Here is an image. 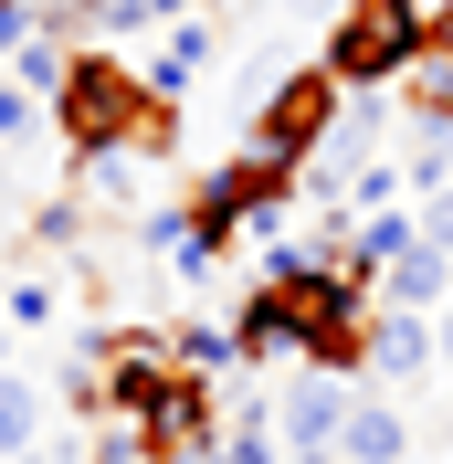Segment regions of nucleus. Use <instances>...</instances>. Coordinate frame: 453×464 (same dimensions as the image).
I'll return each mask as SVG.
<instances>
[{
  "mask_svg": "<svg viewBox=\"0 0 453 464\" xmlns=\"http://www.w3.org/2000/svg\"><path fill=\"white\" fill-rule=\"evenodd\" d=\"M53 138H63L74 169H95V159H169V148H179V116L138 85L127 53L85 43L74 74H63V95H53Z\"/></svg>",
  "mask_w": 453,
  "mask_h": 464,
  "instance_id": "obj_1",
  "label": "nucleus"
},
{
  "mask_svg": "<svg viewBox=\"0 0 453 464\" xmlns=\"http://www.w3.org/2000/svg\"><path fill=\"white\" fill-rule=\"evenodd\" d=\"M422 53H432V11H422V0H338L316 63H327L348 95H369V85H400Z\"/></svg>",
  "mask_w": 453,
  "mask_h": 464,
  "instance_id": "obj_2",
  "label": "nucleus"
},
{
  "mask_svg": "<svg viewBox=\"0 0 453 464\" xmlns=\"http://www.w3.org/2000/svg\"><path fill=\"white\" fill-rule=\"evenodd\" d=\"M338 116H348V85L327 74V63H295V74H275V85H264L254 127H243V148L306 179V159H316L327 138H338Z\"/></svg>",
  "mask_w": 453,
  "mask_h": 464,
  "instance_id": "obj_3",
  "label": "nucleus"
},
{
  "mask_svg": "<svg viewBox=\"0 0 453 464\" xmlns=\"http://www.w3.org/2000/svg\"><path fill=\"white\" fill-rule=\"evenodd\" d=\"M127 433H138L148 464H200V454L222 464V401H211V380H200V370H179L169 391H159V401L127 422Z\"/></svg>",
  "mask_w": 453,
  "mask_h": 464,
  "instance_id": "obj_4",
  "label": "nucleus"
},
{
  "mask_svg": "<svg viewBox=\"0 0 453 464\" xmlns=\"http://www.w3.org/2000/svg\"><path fill=\"white\" fill-rule=\"evenodd\" d=\"M348 411H359V391H348V380H327V370H295V380L275 391V443H284V454H338Z\"/></svg>",
  "mask_w": 453,
  "mask_h": 464,
  "instance_id": "obj_5",
  "label": "nucleus"
},
{
  "mask_svg": "<svg viewBox=\"0 0 453 464\" xmlns=\"http://www.w3.org/2000/svg\"><path fill=\"white\" fill-rule=\"evenodd\" d=\"M443 359H432V317H390L380 306V327H369V380L380 391H411V380H432Z\"/></svg>",
  "mask_w": 453,
  "mask_h": 464,
  "instance_id": "obj_6",
  "label": "nucleus"
},
{
  "mask_svg": "<svg viewBox=\"0 0 453 464\" xmlns=\"http://www.w3.org/2000/svg\"><path fill=\"white\" fill-rule=\"evenodd\" d=\"M211 53H222V32H211V22H169V43L138 63V85L159 95V106H179V95H190V74H211Z\"/></svg>",
  "mask_w": 453,
  "mask_h": 464,
  "instance_id": "obj_7",
  "label": "nucleus"
},
{
  "mask_svg": "<svg viewBox=\"0 0 453 464\" xmlns=\"http://www.w3.org/2000/svg\"><path fill=\"white\" fill-rule=\"evenodd\" d=\"M400 454H411V411L359 391V411H348V433H338V464H400Z\"/></svg>",
  "mask_w": 453,
  "mask_h": 464,
  "instance_id": "obj_8",
  "label": "nucleus"
},
{
  "mask_svg": "<svg viewBox=\"0 0 453 464\" xmlns=\"http://www.w3.org/2000/svg\"><path fill=\"white\" fill-rule=\"evenodd\" d=\"M443 285H453V264L432 254V243H411V254L380 275V306H390V317H443Z\"/></svg>",
  "mask_w": 453,
  "mask_h": 464,
  "instance_id": "obj_9",
  "label": "nucleus"
},
{
  "mask_svg": "<svg viewBox=\"0 0 453 464\" xmlns=\"http://www.w3.org/2000/svg\"><path fill=\"white\" fill-rule=\"evenodd\" d=\"M43 454V391H32V370H0V464Z\"/></svg>",
  "mask_w": 453,
  "mask_h": 464,
  "instance_id": "obj_10",
  "label": "nucleus"
},
{
  "mask_svg": "<svg viewBox=\"0 0 453 464\" xmlns=\"http://www.w3.org/2000/svg\"><path fill=\"white\" fill-rule=\"evenodd\" d=\"M411 116H422V138H453V43L411 63Z\"/></svg>",
  "mask_w": 453,
  "mask_h": 464,
  "instance_id": "obj_11",
  "label": "nucleus"
},
{
  "mask_svg": "<svg viewBox=\"0 0 453 464\" xmlns=\"http://www.w3.org/2000/svg\"><path fill=\"white\" fill-rule=\"evenodd\" d=\"M0 317H11V338H32V327H53V317H63L53 275H11V285H0Z\"/></svg>",
  "mask_w": 453,
  "mask_h": 464,
  "instance_id": "obj_12",
  "label": "nucleus"
},
{
  "mask_svg": "<svg viewBox=\"0 0 453 464\" xmlns=\"http://www.w3.org/2000/svg\"><path fill=\"white\" fill-rule=\"evenodd\" d=\"M179 359H190L200 380H222V370H243V348H232V327H200V317H179Z\"/></svg>",
  "mask_w": 453,
  "mask_h": 464,
  "instance_id": "obj_13",
  "label": "nucleus"
},
{
  "mask_svg": "<svg viewBox=\"0 0 453 464\" xmlns=\"http://www.w3.org/2000/svg\"><path fill=\"white\" fill-rule=\"evenodd\" d=\"M138 243H148V254H169V264H190V201H148V211H138Z\"/></svg>",
  "mask_w": 453,
  "mask_h": 464,
  "instance_id": "obj_14",
  "label": "nucleus"
},
{
  "mask_svg": "<svg viewBox=\"0 0 453 464\" xmlns=\"http://www.w3.org/2000/svg\"><path fill=\"white\" fill-rule=\"evenodd\" d=\"M400 179H411V169H390V159H369V169L348 179V201H359V211H400Z\"/></svg>",
  "mask_w": 453,
  "mask_h": 464,
  "instance_id": "obj_15",
  "label": "nucleus"
},
{
  "mask_svg": "<svg viewBox=\"0 0 453 464\" xmlns=\"http://www.w3.org/2000/svg\"><path fill=\"white\" fill-rule=\"evenodd\" d=\"M422 243L453 264V190H432V201H422Z\"/></svg>",
  "mask_w": 453,
  "mask_h": 464,
  "instance_id": "obj_16",
  "label": "nucleus"
},
{
  "mask_svg": "<svg viewBox=\"0 0 453 464\" xmlns=\"http://www.w3.org/2000/svg\"><path fill=\"white\" fill-rule=\"evenodd\" d=\"M32 127H43V116H32V95L0 74V138H32Z\"/></svg>",
  "mask_w": 453,
  "mask_h": 464,
  "instance_id": "obj_17",
  "label": "nucleus"
},
{
  "mask_svg": "<svg viewBox=\"0 0 453 464\" xmlns=\"http://www.w3.org/2000/svg\"><path fill=\"white\" fill-rule=\"evenodd\" d=\"M432 359H443V370H453V306H443V317H432Z\"/></svg>",
  "mask_w": 453,
  "mask_h": 464,
  "instance_id": "obj_18",
  "label": "nucleus"
},
{
  "mask_svg": "<svg viewBox=\"0 0 453 464\" xmlns=\"http://www.w3.org/2000/svg\"><path fill=\"white\" fill-rule=\"evenodd\" d=\"M0 370H11V317H0Z\"/></svg>",
  "mask_w": 453,
  "mask_h": 464,
  "instance_id": "obj_19",
  "label": "nucleus"
},
{
  "mask_svg": "<svg viewBox=\"0 0 453 464\" xmlns=\"http://www.w3.org/2000/svg\"><path fill=\"white\" fill-rule=\"evenodd\" d=\"M284 464H338V454H284Z\"/></svg>",
  "mask_w": 453,
  "mask_h": 464,
  "instance_id": "obj_20",
  "label": "nucleus"
},
{
  "mask_svg": "<svg viewBox=\"0 0 453 464\" xmlns=\"http://www.w3.org/2000/svg\"><path fill=\"white\" fill-rule=\"evenodd\" d=\"M22 464H53V454H22Z\"/></svg>",
  "mask_w": 453,
  "mask_h": 464,
  "instance_id": "obj_21",
  "label": "nucleus"
},
{
  "mask_svg": "<svg viewBox=\"0 0 453 464\" xmlns=\"http://www.w3.org/2000/svg\"><path fill=\"white\" fill-rule=\"evenodd\" d=\"M443 433H453V411H443Z\"/></svg>",
  "mask_w": 453,
  "mask_h": 464,
  "instance_id": "obj_22",
  "label": "nucleus"
}]
</instances>
